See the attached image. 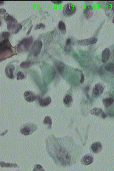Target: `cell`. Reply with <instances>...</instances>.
<instances>
[{"instance_id": "1", "label": "cell", "mask_w": 114, "mask_h": 171, "mask_svg": "<svg viewBox=\"0 0 114 171\" xmlns=\"http://www.w3.org/2000/svg\"><path fill=\"white\" fill-rule=\"evenodd\" d=\"M46 147L49 155L59 165L68 166L74 162L76 149L71 140L51 136L47 139Z\"/></svg>"}, {"instance_id": "2", "label": "cell", "mask_w": 114, "mask_h": 171, "mask_svg": "<svg viewBox=\"0 0 114 171\" xmlns=\"http://www.w3.org/2000/svg\"><path fill=\"white\" fill-rule=\"evenodd\" d=\"M15 47L12 46L9 39L3 40L0 43V57L1 61L10 58L14 55H17Z\"/></svg>"}, {"instance_id": "3", "label": "cell", "mask_w": 114, "mask_h": 171, "mask_svg": "<svg viewBox=\"0 0 114 171\" xmlns=\"http://www.w3.org/2000/svg\"><path fill=\"white\" fill-rule=\"evenodd\" d=\"M4 19L7 22V29L12 33H17L22 27V25L18 23L16 19L8 13L4 15Z\"/></svg>"}, {"instance_id": "4", "label": "cell", "mask_w": 114, "mask_h": 171, "mask_svg": "<svg viewBox=\"0 0 114 171\" xmlns=\"http://www.w3.org/2000/svg\"><path fill=\"white\" fill-rule=\"evenodd\" d=\"M33 42V38L32 36L26 37L23 39L17 46L16 50L18 53L28 52Z\"/></svg>"}, {"instance_id": "5", "label": "cell", "mask_w": 114, "mask_h": 171, "mask_svg": "<svg viewBox=\"0 0 114 171\" xmlns=\"http://www.w3.org/2000/svg\"><path fill=\"white\" fill-rule=\"evenodd\" d=\"M37 129L36 124L32 123H28L23 125L20 129L22 134L25 136H28L32 134Z\"/></svg>"}, {"instance_id": "6", "label": "cell", "mask_w": 114, "mask_h": 171, "mask_svg": "<svg viewBox=\"0 0 114 171\" xmlns=\"http://www.w3.org/2000/svg\"><path fill=\"white\" fill-rule=\"evenodd\" d=\"M76 9L75 5L71 3H67L64 6L63 13L65 16L68 17L75 13Z\"/></svg>"}, {"instance_id": "7", "label": "cell", "mask_w": 114, "mask_h": 171, "mask_svg": "<svg viewBox=\"0 0 114 171\" xmlns=\"http://www.w3.org/2000/svg\"><path fill=\"white\" fill-rule=\"evenodd\" d=\"M43 46L42 42L40 40L35 42L32 48V53L34 57H36L40 53Z\"/></svg>"}, {"instance_id": "8", "label": "cell", "mask_w": 114, "mask_h": 171, "mask_svg": "<svg viewBox=\"0 0 114 171\" xmlns=\"http://www.w3.org/2000/svg\"><path fill=\"white\" fill-rule=\"evenodd\" d=\"M97 41L98 39L97 38L92 37L88 39L78 41L77 43L81 45L87 46L95 44Z\"/></svg>"}, {"instance_id": "9", "label": "cell", "mask_w": 114, "mask_h": 171, "mask_svg": "<svg viewBox=\"0 0 114 171\" xmlns=\"http://www.w3.org/2000/svg\"><path fill=\"white\" fill-rule=\"evenodd\" d=\"M103 87L101 84H96L93 89V96L96 97L99 96L103 93Z\"/></svg>"}, {"instance_id": "10", "label": "cell", "mask_w": 114, "mask_h": 171, "mask_svg": "<svg viewBox=\"0 0 114 171\" xmlns=\"http://www.w3.org/2000/svg\"><path fill=\"white\" fill-rule=\"evenodd\" d=\"M24 97L25 100L28 102H33L37 98V96L34 93L31 91H27L24 93Z\"/></svg>"}, {"instance_id": "11", "label": "cell", "mask_w": 114, "mask_h": 171, "mask_svg": "<svg viewBox=\"0 0 114 171\" xmlns=\"http://www.w3.org/2000/svg\"><path fill=\"white\" fill-rule=\"evenodd\" d=\"M14 68V66L11 64L8 65L5 68V74L10 79H13L14 78L13 71Z\"/></svg>"}, {"instance_id": "12", "label": "cell", "mask_w": 114, "mask_h": 171, "mask_svg": "<svg viewBox=\"0 0 114 171\" xmlns=\"http://www.w3.org/2000/svg\"><path fill=\"white\" fill-rule=\"evenodd\" d=\"M94 161V158L92 155L87 154L84 156L81 160L82 164L84 165H89L92 163Z\"/></svg>"}, {"instance_id": "13", "label": "cell", "mask_w": 114, "mask_h": 171, "mask_svg": "<svg viewBox=\"0 0 114 171\" xmlns=\"http://www.w3.org/2000/svg\"><path fill=\"white\" fill-rule=\"evenodd\" d=\"M84 15L87 19H89L92 16L93 8L91 5L87 6L84 11Z\"/></svg>"}, {"instance_id": "14", "label": "cell", "mask_w": 114, "mask_h": 171, "mask_svg": "<svg viewBox=\"0 0 114 171\" xmlns=\"http://www.w3.org/2000/svg\"><path fill=\"white\" fill-rule=\"evenodd\" d=\"M91 149L95 153H98L102 149V146L101 143L96 142L93 143L91 146Z\"/></svg>"}, {"instance_id": "15", "label": "cell", "mask_w": 114, "mask_h": 171, "mask_svg": "<svg viewBox=\"0 0 114 171\" xmlns=\"http://www.w3.org/2000/svg\"><path fill=\"white\" fill-rule=\"evenodd\" d=\"M110 50L108 48H106L103 50L102 54V61L103 63H106L110 57Z\"/></svg>"}, {"instance_id": "16", "label": "cell", "mask_w": 114, "mask_h": 171, "mask_svg": "<svg viewBox=\"0 0 114 171\" xmlns=\"http://www.w3.org/2000/svg\"><path fill=\"white\" fill-rule=\"evenodd\" d=\"M51 102V99L50 97L44 98H39V102L40 106L42 107H46L50 104Z\"/></svg>"}, {"instance_id": "17", "label": "cell", "mask_w": 114, "mask_h": 171, "mask_svg": "<svg viewBox=\"0 0 114 171\" xmlns=\"http://www.w3.org/2000/svg\"><path fill=\"white\" fill-rule=\"evenodd\" d=\"M73 102L72 97L69 94H67L65 96L63 100L64 104L67 107H70L71 106L72 103Z\"/></svg>"}, {"instance_id": "18", "label": "cell", "mask_w": 114, "mask_h": 171, "mask_svg": "<svg viewBox=\"0 0 114 171\" xmlns=\"http://www.w3.org/2000/svg\"><path fill=\"white\" fill-rule=\"evenodd\" d=\"M58 28L62 34L65 35L66 33V26L65 23L63 21L59 22L58 24Z\"/></svg>"}, {"instance_id": "19", "label": "cell", "mask_w": 114, "mask_h": 171, "mask_svg": "<svg viewBox=\"0 0 114 171\" xmlns=\"http://www.w3.org/2000/svg\"><path fill=\"white\" fill-rule=\"evenodd\" d=\"M103 104L106 107L110 106L113 104L114 102V99L112 98H109L104 99L102 100Z\"/></svg>"}, {"instance_id": "20", "label": "cell", "mask_w": 114, "mask_h": 171, "mask_svg": "<svg viewBox=\"0 0 114 171\" xmlns=\"http://www.w3.org/2000/svg\"><path fill=\"white\" fill-rule=\"evenodd\" d=\"M72 41L70 38H68L66 40L65 50L66 52H70L72 50Z\"/></svg>"}, {"instance_id": "21", "label": "cell", "mask_w": 114, "mask_h": 171, "mask_svg": "<svg viewBox=\"0 0 114 171\" xmlns=\"http://www.w3.org/2000/svg\"><path fill=\"white\" fill-rule=\"evenodd\" d=\"M103 112L102 110L98 108H94L90 111V113L92 115L97 116L102 114Z\"/></svg>"}, {"instance_id": "22", "label": "cell", "mask_w": 114, "mask_h": 171, "mask_svg": "<svg viewBox=\"0 0 114 171\" xmlns=\"http://www.w3.org/2000/svg\"><path fill=\"white\" fill-rule=\"evenodd\" d=\"M43 123L45 125H47L48 126V128H51V127L52 124V121L50 117L47 116L45 118Z\"/></svg>"}, {"instance_id": "23", "label": "cell", "mask_w": 114, "mask_h": 171, "mask_svg": "<svg viewBox=\"0 0 114 171\" xmlns=\"http://www.w3.org/2000/svg\"><path fill=\"white\" fill-rule=\"evenodd\" d=\"M105 68L107 71L111 72L114 75V63H109L105 66Z\"/></svg>"}, {"instance_id": "24", "label": "cell", "mask_w": 114, "mask_h": 171, "mask_svg": "<svg viewBox=\"0 0 114 171\" xmlns=\"http://www.w3.org/2000/svg\"><path fill=\"white\" fill-rule=\"evenodd\" d=\"M1 165L2 167H5V168H16L18 167L17 165L16 164L5 163L4 162H1Z\"/></svg>"}, {"instance_id": "25", "label": "cell", "mask_w": 114, "mask_h": 171, "mask_svg": "<svg viewBox=\"0 0 114 171\" xmlns=\"http://www.w3.org/2000/svg\"><path fill=\"white\" fill-rule=\"evenodd\" d=\"M33 64L30 62H22L20 65V67L22 68H28L30 67Z\"/></svg>"}, {"instance_id": "26", "label": "cell", "mask_w": 114, "mask_h": 171, "mask_svg": "<svg viewBox=\"0 0 114 171\" xmlns=\"http://www.w3.org/2000/svg\"><path fill=\"white\" fill-rule=\"evenodd\" d=\"M10 36V34L8 32H3L1 34V39H7Z\"/></svg>"}, {"instance_id": "27", "label": "cell", "mask_w": 114, "mask_h": 171, "mask_svg": "<svg viewBox=\"0 0 114 171\" xmlns=\"http://www.w3.org/2000/svg\"><path fill=\"white\" fill-rule=\"evenodd\" d=\"M17 79L18 80H20V79L22 80L25 78V76L21 71L18 72V74H17Z\"/></svg>"}, {"instance_id": "28", "label": "cell", "mask_w": 114, "mask_h": 171, "mask_svg": "<svg viewBox=\"0 0 114 171\" xmlns=\"http://www.w3.org/2000/svg\"><path fill=\"white\" fill-rule=\"evenodd\" d=\"M45 25L44 24H43V23H40L39 24L37 25H36L35 28V30H38V29H41V28L45 29Z\"/></svg>"}, {"instance_id": "29", "label": "cell", "mask_w": 114, "mask_h": 171, "mask_svg": "<svg viewBox=\"0 0 114 171\" xmlns=\"http://www.w3.org/2000/svg\"><path fill=\"white\" fill-rule=\"evenodd\" d=\"M108 8H111L112 10L114 13V2L113 1L108 2Z\"/></svg>"}, {"instance_id": "30", "label": "cell", "mask_w": 114, "mask_h": 171, "mask_svg": "<svg viewBox=\"0 0 114 171\" xmlns=\"http://www.w3.org/2000/svg\"><path fill=\"white\" fill-rule=\"evenodd\" d=\"M43 169L42 166H41L40 165H37L35 167L34 170L35 171H42L43 170Z\"/></svg>"}, {"instance_id": "31", "label": "cell", "mask_w": 114, "mask_h": 171, "mask_svg": "<svg viewBox=\"0 0 114 171\" xmlns=\"http://www.w3.org/2000/svg\"><path fill=\"white\" fill-rule=\"evenodd\" d=\"M85 81V77L84 74L81 73V79H80V83L81 84H83Z\"/></svg>"}, {"instance_id": "32", "label": "cell", "mask_w": 114, "mask_h": 171, "mask_svg": "<svg viewBox=\"0 0 114 171\" xmlns=\"http://www.w3.org/2000/svg\"><path fill=\"white\" fill-rule=\"evenodd\" d=\"M51 2L56 4H60L62 3L63 2V1H51Z\"/></svg>"}, {"instance_id": "33", "label": "cell", "mask_w": 114, "mask_h": 171, "mask_svg": "<svg viewBox=\"0 0 114 171\" xmlns=\"http://www.w3.org/2000/svg\"><path fill=\"white\" fill-rule=\"evenodd\" d=\"M33 27V25H32L30 27L29 29L28 30V32H27V34H26V35H28L30 33L31 31H32V29Z\"/></svg>"}, {"instance_id": "34", "label": "cell", "mask_w": 114, "mask_h": 171, "mask_svg": "<svg viewBox=\"0 0 114 171\" xmlns=\"http://www.w3.org/2000/svg\"><path fill=\"white\" fill-rule=\"evenodd\" d=\"M6 12V10H5V9H2H2H1V14H4Z\"/></svg>"}, {"instance_id": "35", "label": "cell", "mask_w": 114, "mask_h": 171, "mask_svg": "<svg viewBox=\"0 0 114 171\" xmlns=\"http://www.w3.org/2000/svg\"><path fill=\"white\" fill-rule=\"evenodd\" d=\"M101 117L103 119H105L106 117V115L105 113L104 112H103L101 114Z\"/></svg>"}, {"instance_id": "36", "label": "cell", "mask_w": 114, "mask_h": 171, "mask_svg": "<svg viewBox=\"0 0 114 171\" xmlns=\"http://www.w3.org/2000/svg\"><path fill=\"white\" fill-rule=\"evenodd\" d=\"M4 1H1V5H2Z\"/></svg>"}, {"instance_id": "37", "label": "cell", "mask_w": 114, "mask_h": 171, "mask_svg": "<svg viewBox=\"0 0 114 171\" xmlns=\"http://www.w3.org/2000/svg\"><path fill=\"white\" fill-rule=\"evenodd\" d=\"M112 22L114 24V17L113 19L112 20Z\"/></svg>"}, {"instance_id": "38", "label": "cell", "mask_w": 114, "mask_h": 171, "mask_svg": "<svg viewBox=\"0 0 114 171\" xmlns=\"http://www.w3.org/2000/svg\"><path fill=\"white\" fill-rule=\"evenodd\" d=\"M113 56H114V54H113Z\"/></svg>"}]
</instances>
